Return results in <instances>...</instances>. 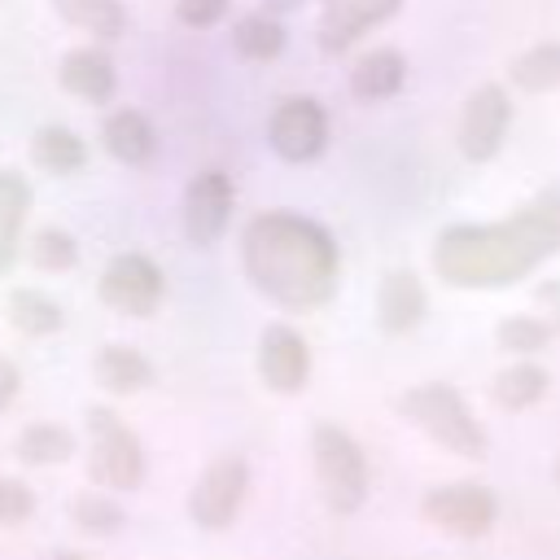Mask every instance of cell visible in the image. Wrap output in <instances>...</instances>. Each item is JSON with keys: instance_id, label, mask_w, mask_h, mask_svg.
Instances as JSON below:
<instances>
[{"instance_id": "obj_1", "label": "cell", "mask_w": 560, "mask_h": 560, "mask_svg": "<svg viewBox=\"0 0 560 560\" xmlns=\"http://www.w3.org/2000/svg\"><path fill=\"white\" fill-rule=\"evenodd\" d=\"M560 249V192H542L499 223H455L433 241V271L455 289H503Z\"/></svg>"}, {"instance_id": "obj_2", "label": "cell", "mask_w": 560, "mask_h": 560, "mask_svg": "<svg viewBox=\"0 0 560 560\" xmlns=\"http://www.w3.org/2000/svg\"><path fill=\"white\" fill-rule=\"evenodd\" d=\"M241 271L267 302L311 311L332 298L341 254L328 228L315 219L293 210H262L241 236Z\"/></svg>"}, {"instance_id": "obj_3", "label": "cell", "mask_w": 560, "mask_h": 560, "mask_svg": "<svg viewBox=\"0 0 560 560\" xmlns=\"http://www.w3.org/2000/svg\"><path fill=\"white\" fill-rule=\"evenodd\" d=\"M96 298L118 311V315H131V319H144L162 306L166 298V276L162 267L149 258V254H118L109 258V267L101 271L96 280Z\"/></svg>"}, {"instance_id": "obj_4", "label": "cell", "mask_w": 560, "mask_h": 560, "mask_svg": "<svg viewBox=\"0 0 560 560\" xmlns=\"http://www.w3.org/2000/svg\"><path fill=\"white\" fill-rule=\"evenodd\" d=\"M267 144L280 162H315L328 149V114L315 96H284L267 118Z\"/></svg>"}, {"instance_id": "obj_5", "label": "cell", "mask_w": 560, "mask_h": 560, "mask_svg": "<svg viewBox=\"0 0 560 560\" xmlns=\"http://www.w3.org/2000/svg\"><path fill=\"white\" fill-rule=\"evenodd\" d=\"M402 411L420 429H429L438 442H446L451 451H459V455H481V446H486L477 420L468 416V407L459 402V394L446 389V385H420V389H411L402 398Z\"/></svg>"}, {"instance_id": "obj_6", "label": "cell", "mask_w": 560, "mask_h": 560, "mask_svg": "<svg viewBox=\"0 0 560 560\" xmlns=\"http://www.w3.org/2000/svg\"><path fill=\"white\" fill-rule=\"evenodd\" d=\"M232 223V179L223 171H197L179 201V228L188 245L210 249Z\"/></svg>"}, {"instance_id": "obj_7", "label": "cell", "mask_w": 560, "mask_h": 560, "mask_svg": "<svg viewBox=\"0 0 560 560\" xmlns=\"http://www.w3.org/2000/svg\"><path fill=\"white\" fill-rule=\"evenodd\" d=\"M508 122H512V105H508V92L499 83H481L468 92L464 101V114H459V153L468 162H490L499 149H503V136H508Z\"/></svg>"}, {"instance_id": "obj_8", "label": "cell", "mask_w": 560, "mask_h": 560, "mask_svg": "<svg viewBox=\"0 0 560 560\" xmlns=\"http://www.w3.org/2000/svg\"><path fill=\"white\" fill-rule=\"evenodd\" d=\"M284 4H293V0H284ZM394 9H398V0H324V13H319V48L328 57L346 52L363 31H372L376 22H385Z\"/></svg>"}, {"instance_id": "obj_9", "label": "cell", "mask_w": 560, "mask_h": 560, "mask_svg": "<svg viewBox=\"0 0 560 560\" xmlns=\"http://www.w3.org/2000/svg\"><path fill=\"white\" fill-rule=\"evenodd\" d=\"M57 83L61 92L88 101V105H109L114 92H118V70L114 61L105 57V48L96 44H83V48H70L57 66Z\"/></svg>"}, {"instance_id": "obj_10", "label": "cell", "mask_w": 560, "mask_h": 560, "mask_svg": "<svg viewBox=\"0 0 560 560\" xmlns=\"http://www.w3.org/2000/svg\"><path fill=\"white\" fill-rule=\"evenodd\" d=\"M258 368H262L271 389H298L306 381V368H311L302 332L289 324H267L262 341H258Z\"/></svg>"}, {"instance_id": "obj_11", "label": "cell", "mask_w": 560, "mask_h": 560, "mask_svg": "<svg viewBox=\"0 0 560 560\" xmlns=\"http://www.w3.org/2000/svg\"><path fill=\"white\" fill-rule=\"evenodd\" d=\"M101 144L122 166H149L153 153H158V131L140 109L122 105V109H109L101 118Z\"/></svg>"}, {"instance_id": "obj_12", "label": "cell", "mask_w": 560, "mask_h": 560, "mask_svg": "<svg viewBox=\"0 0 560 560\" xmlns=\"http://www.w3.org/2000/svg\"><path fill=\"white\" fill-rule=\"evenodd\" d=\"M376 319L385 332H407L424 319V284L416 271H389L376 289Z\"/></svg>"}, {"instance_id": "obj_13", "label": "cell", "mask_w": 560, "mask_h": 560, "mask_svg": "<svg viewBox=\"0 0 560 560\" xmlns=\"http://www.w3.org/2000/svg\"><path fill=\"white\" fill-rule=\"evenodd\" d=\"M26 158H31V166L44 171V175H74V171L88 166V144L79 140V131L48 122V127H39V131L31 136Z\"/></svg>"}, {"instance_id": "obj_14", "label": "cell", "mask_w": 560, "mask_h": 560, "mask_svg": "<svg viewBox=\"0 0 560 560\" xmlns=\"http://www.w3.org/2000/svg\"><path fill=\"white\" fill-rule=\"evenodd\" d=\"M31 210V184L18 171H0V276L13 271L18 254H22V223Z\"/></svg>"}, {"instance_id": "obj_15", "label": "cell", "mask_w": 560, "mask_h": 560, "mask_svg": "<svg viewBox=\"0 0 560 560\" xmlns=\"http://www.w3.org/2000/svg\"><path fill=\"white\" fill-rule=\"evenodd\" d=\"M407 79V61L398 48H372L350 66V92L359 101H389Z\"/></svg>"}, {"instance_id": "obj_16", "label": "cell", "mask_w": 560, "mask_h": 560, "mask_svg": "<svg viewBox=\"0 0 560 560\" xmlns=\"http://www.w3.org/2000/svg\"><path fill=\"white\" fill-rule=\"evenodd\" d=\"M57 18L74 31H88L92 39H118L127 26V9L122 0H52Z\"/></svg>"}, {"instance_id": "obj_17", "label": "cell", "mask_w": 560, "mask_h": 560, "mask_svg": "<svg viewBox=\"0 0 560 560\" xmlns=\"http://www.w3.org/2000/svg\"><path fill=\"white\" fill-rule=\"evenodd\" d=\"M284 44H289V35H284V26H280L271 13H249V18L236 22V31H232V52H236L241 61H254V66L276 61V57L284 52Z\"/></svg>"}, {"instance_id": "obj_18", "label": "cell", "mask_w": 560, "mask_h": 560, "mask_svg": "<svg viewBox=\"0 0 560 560\" xmlns=\"http://www.w3.org/2000/svg\"><path fill=\"white\" fill-rule=\"evenodd\" d=\"M9 324L18 332H26V337H48V332H57L66 324V315H61V306L48 293H39V289H13L9 293Z\"/></svg>"}, {"instance_id": "obj_19", "label": "cell", "mask_w": 560, "mask_h": 560, "mask_svg": "<svg viewBox=\"0 0 560 560\" xmlns=\"http://www.w3.org/2000/svg\"><path fill=\"white\" fill-rule=\"evenodd\" d=\"M512 83L521 92H551L560 88V44L556 39H542L534 48H525L516 61H512Z\"/></svg>"}, {"instance_id": "obj_20", "label": "cell", "mask_w": 560, "mask_h": 560, "mask_svg": "<svg viewBox=\"0 0 560 560\" xmlns=\"http://www.w3.org/2000/svg\"><path fill=\"white\" fill-rule=\"evenodd\" d=\"M26 262L35 271H70L79 262V241L66 228H35L26 241Z\"/></svg>"}, {"instance_id": "obj_21", "label": "cell", "mask_w": 560, "mask_h": 560, "mask_svg": "<svg viewBox=\"0 0 560 560\" xmlns=\"http://www.w3.org/2000/svg\"><path fill=\"white\" fill-rule=\"evenodd\" d=\"M96 376H101L109 389L127 394V389L144 385V381L153 376V368H149L131 346H101V354H96Z\"/></svg>"}, {"instance_id": "obj_22", "label": "cell", "mask_w": 560, "mask_h": 560, "mask_svg": "<svg viewBox=\"0 0 560 560\" xmlns=\"http://www.w3.org/2000/svg\"><path fill=\"white\" fill-rule=\"evenodd\" d=\"M542 389H547V372L534 368V363H516V368H508V372L494 376V402L499 407H512V411L538 402Z\"/></svg>"}, {"instance_id": "obj_23", "label": "cell", "mask_w": 560, "mask_h": 560, "mask_svg": "<svg viewBox=\"0 0 560 560\" xmlns=\"http://www.w3.org/2000/svg\"><path fill=\"white\" fill-rule=\"evenodd\" d=\"M499 346L503 350H512V354H534V350H542L547 346V337H551V328L542 324V319H534V315H508L503 324H499Z\"/></svg>"}, {"instance_id": "obj_24", "label": "cell", "mask_w": 560, "mask_h": 560, "mask_svg": "<svg viewBox=\"0 0 560 560\" xmlns=\"http://www.w3.org/2000/svg\"><path fill=\"white\" fill-rule=\"evenodd\" d=\"M433 508H438L442 516H459V521H468L472 529L490 516V499H486L481 490H472V486H455V490H446L442 499H433Z\"/></svg>"}, {"instance_id": "obj_25", "label": "cell", "mask_w": 560, "mask_h": 560, "mask_svg": "<svg viewBox=\"0 0 560 560\" xmlns=\"http://www.w3.org/2000/svg\"><path fill=\"white\" fill-rule=\"evenodd\" d=\"M228 4L232 0H175V18L188 26V31H210L228 18Z\"/></svg>"}, {"instance_id": "obj_26", "label": "cell", "mask_w": 560, "mask_h": 560, "mask_svg": "<svg viewBox=\"0 0 560 560\" xmlns=\"http://www.w3.org/2000/svg\"><path fill=\"white\" fill-rule=\"evenodd\" d=\"M22 446H26V451H39L44 459H52L57 451H66V433H61V429H31V433L22 438Z\"/></svg>"}, {"instance_id": "obj_27", "label": "cell", "mask_w": 560, "mask_h": 560, "mask_svg": "<svg viewBox=\"0 0 560 560\" xmlns=\"http://www.w3.org/2000/svg\"><path fill=\"white\" fill-rule=\"evenodd\" d=\"M13 394H18V368H13L9 359H0V407H4Z\"/></svg>"}, {"instance_id": "obj_28", "label": "cell", "mask_w": 560, "mask_h": 560, "mask_svg": "<svg viewBox=\"0 0 560 560\" xmlns=\"http://www.w3.org/2000/svg\"><path fill=\"white\" fill-rule=\"evenodd\" d=\"M556 472H560V468H556Z\"/></svg>"}]
</instances>
